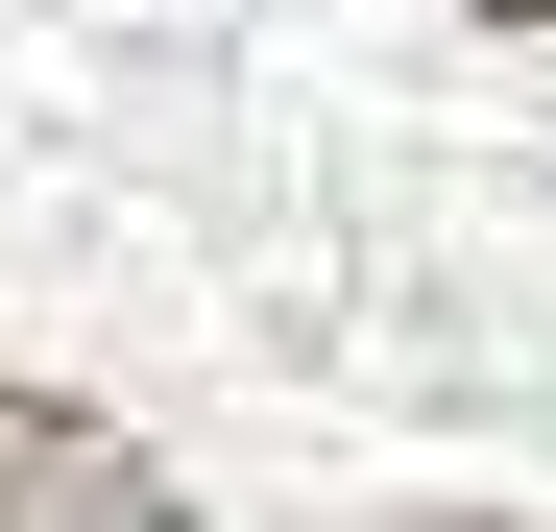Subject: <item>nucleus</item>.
<instances>
[{"instance_id":"1","label":"nucleus","mask_w":556,"mask_h":532,"mask_svg":"<svg viewBox=\"0 0 556 532\" xmlns=\"http://www.w3.org/2000/svg\"><path fill=\"white\" fill-rule=\"evenodd\" d=\"M0 532H194V508H169V460H122L98 411L0 388Z\"/></svg>"},{"instance_id":"2","label":"nucleus","mask_w":556,"mask_h":532,"mask_svg":"<svg viewBox=\"0 0 556 532\" xmlns=\"http://www.w3.org/2000/svg\"><path fill=\"white\" fill-rule=\"evenodd\" d=\"M484 25H556V0H484Z\"/></svg>"}]
</instances>
